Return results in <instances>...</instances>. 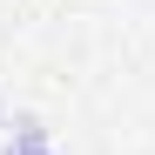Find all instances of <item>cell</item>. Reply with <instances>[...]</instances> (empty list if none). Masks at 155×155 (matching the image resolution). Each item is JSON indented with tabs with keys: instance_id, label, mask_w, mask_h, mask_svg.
I'll use <instances>...</instances> for the list:
<instances>
[{
	"instance_id": "cell-1",
	"label": "cell",
	"mask_w": 155,
	"mask_h": 155,
	"mask_svg": "<svg viewBox=\"0 0 155 155\" xmlns=\"http://www.w3.org/2000/svg\"><path fill=\"white\" fill-rule=\"evenodd\" d=\"M20 155H54V148H41V142H27V148H20Z\"/></svg>"
}]
</instances>
